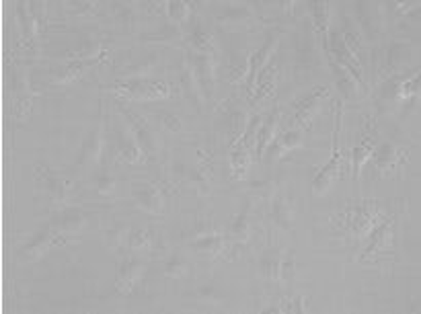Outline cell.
I'll list each match as a JSON object with an SVG mask.
<instances>
[{
	"label": "cell",
	"instance_id": "cell-7",
	"mask_svg": "<svg viewBox=\"0 0 421 314\" xmlns=\"http://www.w3.org/2000/svg\"><path fill=\"white\" fill-rule=\"evenodd\" d=\"M132 197L136 201V206L152 214V216H160L165 214V197L160 193V189H156L152 183L146 181H134L132 185Z\"/></svg>",
	"mask_w": 421,
	"mask_h": 314
},
{
	"label": "cell",
	"instance_id": "cell-41",
	"mask_svg": "<svg viewBox=\"0 0 421 314\" xmlns=\"http://www.w3.org/2000/svg\"><path fill=\"white\" fill-rule=\"evenodd\" d=\"M249 8L247 6H231L220 15V23H236V21H245L249 19Z\"/></svg>",
	"mask_w": 421,
	"mask_h": 314
},
{
	"label": "cell",
	"instance_id": "cell-22",
	"mask_svg": "<svg viewBox=\"0 0 421 314\" xmlns=\"http://www.w3.org/2000/svg\"><path fill=\"white\" fill-rule=\"evenodd\" d=\"M212 60H214L212 53H197V56L191 60V64H193V68H195V74H197V78H199V83H201L204 92L210 90V87L214 85V62H212Z\"/></svg>",
	"mask_w": 421,
	"mask_h": 314
},
{
	"label": "cell",
	"instance_id": "cell-40",
	"mask_svg": "<svg viewBox=\"0 0 421 314\" xmlns=\"http://www.w3.org/2000/svg\"><path fill=\"white\" fill-rule=\"evenodd\" d=\"M128 236H130V228L126 224H117L115 228H111L109 232H107V245L109 247H113V249H117V247H122L126 240H128Z\"/></svg>",
	"mask_w": 421,
	"mask_h": 314
},
{
	"label": "cell",
	"instance_id": "cell-26",
	"mask_svg": "<svg viewBox=\"0 0 421 314\" xmlns=\"http://www.w3.org/2000/svg\"><path fill=\"white\" fill-rule=\"evenodd\" d=\"M251 214H253L251 201H247V204L242 206V210L236 214V218L233 220V226H231L233 236L236 240H247V236H249V232H251Z\"/></svg>",
	"mask_w": 421,
	"mask_h": 314
},
{
	"label": "cell",
	"instance_id": "cell-31",
	"mask_svg": "<svg viewBox=\"0 0 421 314\" xmlns=\"http://www.w3.org/2000/svg\"><path fill=\"white\" fill-rule=\"evenodd\" d=\"M128 247H130L132 253H146V251H150V247H152V234H150V230H144V228L132 230L130 236H128Z\"/></svg>",
	"mask_w": 421,
	"mask_h": 314
},
{
	"label": "cell",
	"instance_id": "cell-39",
	"mask_svg": "<svg viewBox=\"0 0 421 314\" xmlns=\"http://www.w3.org/2000/svg\"><path fill=\"white\" fill-rule=\"evenodd\" d=\"M165 6H167V13H169V17H171L173 23H183V21L188 19L189 15L188 2H183V0H171V2H167Z\"/></svg>",
	"mask_w": 421,
	"mask_h": 314
},
{
	"label": "cell",
	"instance_id": "cell-20",
	"mask_svg": "<svg viewBox=\"0 0 421 314\" xmlns=\"http://www.w3.org/2000/svg\"><path fill=\"white\" fill-rule=\"evenodd\" d=\"M181 83H183V90L191 99V103L201 111L204 109V97H206V92L201 89V83H199V78L195 74V68H193V64H191L189 58L188 62H185V66H183V70H181Z\"/></svg>",
	"mask_w": 421,
	"mask_h": 314
},
{
	"label": "cell",
	"instance_id": "cell-29",
	"mask_svg": "<svg viewBox=\"0 0 421 314\" xmlns=\"http://www.w3.org/2000/svg\"><path fill=\"white\" fill-rule=\"evenodd\" d=\"M411 58V47L407 44H393L386 53V68L388 70H399L401 66L407 64Z\"/></svg>",
	"mask_w": 421,
	"mask_h": 314
},
{
	"label": "cell",
	"instance_id": "cell-38",
	"mask_svg": "<svg viewBox=\"0 0 421 314\" xmlns=\"http://www.w3.org/2000/svg\"><path fill=\"white\" fill-rule=\"evenodd\" d=\"M245 76H249V60L242 53H234L233 64H231V81H242Z\"/></svg>",
	"mask_w": 421,
	"mask_h": 314
},
{
	"label": "cell",
	"instance_id": "cell-21",
	"mask_svg": "<svg viewBox=\"0 0 421 314\" xmlns=\"http://www.w3.org/2000/svg\"><path fill=\"white\" fill-rule=\"evenodd\" d=\"M331 66H333V72H335L337 87H339L341 92H345V97H347V99L358 97V94H360V89L366 90V87H364L362 83H358L349 70H345L343 66H339V64H337V62H333V60H331Z\"/></svg>",
	"mask_w": 421,
	"mask_h": 314
},
{
	"label": "cell",
	"instance_id": "cell-23",
	"mask_svg": "<svg viewBox=\"0 0 421 314\" xmlns=\"http://www.w3.org/2000/svg\"><path fill=\"white\" fill-rule=\"evenodd\" d=\"M94 60H74V62H68L66 66H62V68H58L56 72H53V83L56 85H68V83H72V81H76L91 64H93Z\"/></svg>",
	"mask_w": 421,
	"mask_h": 314
},
{
	"label": "cell",
	"instance_id": "cell-30",
	"mask_svg": "<svg viewBox=\"0 0 421 314\" xmlns=\"http://www.w3.org/2000/svg\"><path fill=\"white\" fill-rule=\"evenodd\" d=\"M281 261L283 255L281 251H270L261 257V273L270 279H280L281 273Z\"/></svg>",
	"mask_w": 421,
	"mask_h": 314
},
{
	"label": "cell",
	"instance_id": "cell-6",
	"mask_svg": "<svg viewBox=\"0 0 421 314\" xmlns=\"http://www.w3.org/2000/svg\"><path fill=\"white\" fill-rule=\"evenodd\" d=\"M327 87H315V89L308 90L302 99L296 101V105H294V109H296L294 111V119H296V124H298L300 130H304L315 119V115L321 111V107L327 101Z\"/></svg>",
	"mask_w": 421,
	"mask_h": 314
},
{
	"label": "cell",
	"instance_id": "cell-2",
	"mask_svg": "<svg viewBox=\"0 0 421 314\" xmlns=\"http://www.w3.org/2000/svg\"><path fill=\"white\" fill-rule=\"evenodd\" d=\"M339 134H341V111L337 107L335 111V128H333V150H331V158L329 163L319 171V175L313 181V191L315 195H323L331 189V185L339 177L341 171V142H339Z\"/></svg>",
	"mask_w": 421,
	"mask_h": 314
},
{
	"label": "cell",
	"instance_id": "cell-5",
	"mask_svg": "<svg viewBox=\"0 0 421 314\" xmlns=\"http://www.w3.org/2000/svg\"><path fill=\"white\" fill-rule=\"evenodd\" d=\"M329 53H331V60H333V62H337L339 66H343L345 70H349V72L354 74V78L364 85V68H362V62H360V58L347 47V44L343 42V38H341L339 31L331 33Z\"/></svg>",
	"mask_w": 421,
	"mask_h": 314
},
{
	"label": "cell",
	"instance_id": "cell-36",
	"mask_svg": "<svg viewBox=\"0 0 421 314\" xmlns=\"http://www.w3.org/2000/svg\"><path fill=\"white\" fill-rule=\"evenodd\" d=\"M311 13H313L317 31L323 33L329 25V2H313L311 4Z\"/></svg>",
	"mask_w": 421,
	"mask_h": 314
},
{
	"label": "cell",
	"instance_id": "cell-17",
	"mask_svg": "<svg viewBox=\"0 0 421 314\" xmlns=\"http://www.w3.org/2000/svg\"><path fill=\"white\" fill-rule=\"evenodd\" d=\"M87 226H89V216H87L85 212L70 210V212H64V214L53 222V232H56V238L62 240V236L79 234V232H83Z\"/></svg>",
	"mask_w": 421,
	"mask_h": 314
},
{
	"label": "cell",
	"instance_id": "cell-19",
	"mask_svg": "<svg viewBox=\"0 0 421 314\" xmlns=\"http://www.w3.org/2000/svg\"><path fill=\"white\" fill-rule=\"evenodd\" d=\"M280 111H272L267 115L265 122H261V128H259V134H257V142H255V156H263V152L267 150V146L276 140L278 135V128H280Z\"/></svg>",
	"mask_w": 421,
	"mask_h": 314
},
{
	"label": "cell",
	"instance_id": "cell-15",
	"mask_svg": "<svg viewBox=\"0 0 421 314\" xmlns=\"http://www.w3.org/2000/svg\"><path fill=\"white\" fill-rule=\"evenodd\" d=\"M393 236H395V218H386L372 230V240L364 253V257H374L393 247Z\"/></svg>",
	"mask_w": 421,
	"mask_h": 314
},
{
	"label": "cell",
	"instance_id": "cell-35",
	"mask_svg": "<svg viewBox=\"0 0 421 314\" xmlns=\"http://www.w3.org/2000/svg\"><path fill=\"white\" fill-rule=\"evenodd\" d=\"M212 35L201 27V25H195L193 31H191V45L199 51V53H210L212 51Z\"/></svg>",
	"mask_w": 421,
	"mask_h": 314
},
{
	"label": "cell",
	"instance_id": "cell-3",
	"mask_svg": "<svg viewBox=\"0 0 421 314\" xmlns=\"http://www.w3.org/2000/svg\"><path fill=\"white\" fill-rule=\"evenodd\" d=\"M119 113H122V117L128 122V126L132 128V132L134 135L138 138V142H140L142 150L146 152V156H152V158H156L158 154H160V148H163V142H160V138L158 134L152 130V126L140 117L138 113H134V111H130L128 107H119Z\"/></svg>",
	"mask_w": 421,
	"mask_h": 314
},
{
	"label": "cell",
	"instance_id": "cell-4",
	"mask_svg": "<svg viewBox=\"0 0 421 314\" xmlns=\"http://www.w3.org/2000/svg\"><path fill=\"white\" fill-rule=\"evenodd\" d=\"M115 92L130 101H158L171 94V87L158 81H130L115 85Z\"/></svg>",
	"mask_w": 421,
	"mask_h": 314
},
{
	"label": "cell",
	"instance_id": "cell-32",
	"mask_svg": "<svg viewBox=\"0 0 421 314\" xmlns=\"http://www.w3.org/2000/svg\"><path fill=\"white\" fill-rule=\"evenodd\" d=\"M44 181H46V189L49 199L56 201V204H62V201L66 199V183L60 179V177H56L53 173H49V171L44 175Z\"/></svg>",
	"mask_w": 421,
	"mask_h": 314
},
{
	"label": "cell",
	"instance_id": "cell-18",
	"mask_svg": "<svg viewBox=\"0 0 421 314\" xmlns=\"http://www.w3.org/2000/svg\"><path fill=\"white\" fill-rule=\"evenodd\" d=\"M251 156L253 150H249L240 140L231 142V152H229V163H231V173L233 179H245L251 167Z\"/></svg>",
	"mask_w": 421,
	"mask_h": 314
},
{
	"label": "cell",
	"instance_id": "cell-12",
	"mask_svg": "<svg viewBox=\"0 0 421 314\" xmlns=\"http://www.w3.org/2000/svg\"><path fill=\"white\" fill-rule=\"evenodd\" d=\"M278 42H280L278 33H276V31H270L267 38H265V42L261 45V49H257V53L249 60V87H251V90L255 87L257 78L261 76V72H263L267 60L274 56V51H276V47H278Z\"/></svg>",
	"mask_w": 421,
	"mask_h": 314
},
{
	"label": "cell",
	"instance_id": "cell-42",
	"mask_svg": "<svg viewBox=\"0 0 421 314\" xmlns=\"http://www.w3.org/2000/svg\"><path fill=\"white\" fill-rule=\"evenodd\" d=\"M156 117H158L160 126H163L165 130H169V132H181V130H183L181 119H179L177 115H173V113H158Z\"/></svg>",
	"mask_w": 421,
	"mask_h": 314
},
{
	"label": "cell",
	"instance_id": "cell-8",
	"mask_svg": "<svg viewBox=\"0 0 421 314\" xmlns=\"http://www.w3.org/2000/svg\"><path fill=\"white\" fill-rule=\"evenodd\" d=\"M115 138H117V152H119V156H122L126 163L138 165V163L144 160L146 152L142 150L138 138L134 135L132 128L128 126L126 119H124L122 124H117V128H115Z\"/></svg>",
	"mask_w": 421,
	"mask_h": 314
},
{
	"label": "cell",
	"instance_id": "cell-25",
	"mask_svg": "<svg viewBox=\"0 0 421 314\" xmlns=\"http://www.w3.org/2000/svg\"><path fill=\"white\" fill-rule=\"evenodd\" d=\"M158 66V53H148L142 60H138L136 66H130L122 72L124 78L130 81H146V76H150L154 72V68Z\"/></svg>",
	"mask_w": 421,
	"mask_h": 314
},
{
	"label": "cell",
	"instance_id": "cell-33",
	"mask_svg": "<svg viewBox=\"0 0 421 314\" xmlns=\"http://www.w3.org/2000/svg\"><path fill=\"white\" fill-rule=\"evenodd\" d=\"M358 15H360V25L364 27L368 38H374L376 29H378V13L368 10V2H362V4H358Z\"/></svg>",
	"mask_w": 421,
	"mask_h": 314
},
{
	"label": "cell",
	"instance_id": "cell-13",
	"mask_svg": "<svg viewBox=\"0 0 421 314\" xmlns=\"http://www.w3.org/2000/svg\"><path fill=\"white\" fill-rule=\"evenodd\" d=\"M372 156H374L376 169L380 173H384V175H390L405 160L407 150H401V148H397L393 144H380V146H376Z\"/></svg>",
	"mask_w": 421,
	"mask_h": 314
},
{
	"label": "cell",
	"instance_id": "cell-27",
	"mask_svg": "<svg viewBox=\"0 0 421 314\" xmlns=\"http://www.w3.org/2000/svg\"><path fill=\"white\" fill-rule=\"evenodd\" d=\"M33 8H35V4H27V2L19 4V19H21V27H23L27 38H33L38 33V27H40L38 13Z\"/></svg>",
	"mask_w": 421,
	"mask_h": 314
},
{
	"label": "cell",
	"instance_id": "cell-14",
	"mask_svg": "<svg viewBox=\"0 0 421 314\" xmlns=\"http://www.w3.org/2000/svg\"><path fill=\"white\" fill-rule=\"evenodd\" d=\"M146 273V263L142 259H130L122 265V270L117 273V279H115V288L119 294H130L136 283L140 281Z\"/></svg>",
	"mask_w": 421,
	"mask_h": 314
},
{
	"label": "cell",
	"instance_id": "cell-24",
	"mask_svg": "<svg viewBox=\"0 0 421 314\" xmlns=\"http://www.w3.org/2000/svg\"><path fill=\"white\" fill-rule=\"evenodd\" d=\"M272 218L276 226H280L283 230H290L294 224V210L292 204L288 201L286 195H276L274 204H272Z\"/></svg>",
	"mask_w": 421,
	"mask_h": 314
},
{
	"label": "cell",
	"instance_id": "cell-16",
	"mask_svg": "<svg viewBox=\"0 0 421 314\" xmlns=\"http://www.w3.org/2000/svg\"><path fill=\"white\" fill-rule=\"evenodd\" d=\"M56 240H58V238H56L53 228L42 230V232H38V234L21 249L19 257H21L23 261H38V259H42V257L46 255L47 251H49V247H51Z\"/></svg>",
	"mask_w": 421,
	"mask_h": 314
},
{
	"label": "cell",
	"instance_id": "cell-43",
	"mask_svg": "<svg viewBox=\"0 0 421 314\" xmlns=\"http://www.w3.org/2000/svg\"><path fill=\"white\" fill-rule=\"evenodd\" d=\"M197 296H199V300L206 302V304H218V302L222 300L220 292H218L214 286H201L199 292H197Z\"/></svg>",
	"mask_w": 421,
	"mask_h": 314
},
{
	"label": "cell",
	"instance_id": "cell-11",
	"mask_svg": "<svg viewBox=\"0 0 421 314\" xmlns=\"http://www.w3.org/2000/svg\"><path fill=\"white\" fill-rule=\"evenodd\" d=\"M103 146H105V128L103 124H97L91 134L87 135L83 148H81V156H79V167L81 169H91L99 163L101 154H103Z\"/></svg>",
	"mask_w": 421,
	"mask_h": 314
},
{
	"label": "cell",
	"instance_id": "cell-37",
	"mask_svg": "<svg viewBox=\"0 0 421 314\" xmlns=\"http://www.w3.org/2000/svg\"><path fill=\"white\" fill-rule=\"evenodd\" d=\"M94 191L99 195H113L115 193V179L109 171H101L94 177Z\"/></svg>",
	"mask_w": 421,
	"mask_h": 314
},
{
	"label": "cell",
	"instance_id": "cell-34",
	"mask_svg": "<svg viewBox=\"0 0 421 314\" xmlns=\"http://www.w3.org/2000/svg\"><path fill=\"white\" fill-rule=\"evenodd\" d=\"M188 273H189V263L185 257L175 255V257H171V259L167 261V265H165V275L171 277V279H181V277H185Z\"/></svg>",
	"mask_w": 421,
	"mask_h": 314
},
{
	"label": "cell",
	"instance_id": "cell-28",
	"mask_svg": "<svg viewBox=\"0 0 421 314\" xmlns=\"http://www.w3.org/2000/svg\"><path fill=\"white\" fill-rule=\"evenodd\" d=\"M224 247V238L220 236V232H214V234H206V236H199L195 238L193 242V249L197 253H204V255H218Z\"/></svg>",
	"mask_w": 421,
	"mask_h": 314
},
{
	"label": "cell",
	"instance_id": "cell-44",
	"mask_svg": "<svg viewBox=\"0 0 421 314\" xmlns=\"http://www.w3.org/2000/svg\"><path fill=\"white\" fill-rule=\"evenodd\" d=\"M179 38V31H177V27H165L160 33H156V35H146L144 40H156V42H165V44H171V42H175Z\"/></svg>",
	"mask_w": 421,
	"mask_h": 314
},
{
	"label": "cell",
	"instance_id": "cell-10",
	"mask_svg": "<svg viewBox=\"0 0 421 314\" xmlns=\"http://www.w3.org/2000/svg\"><path fill=\"white\" fill-rule=\"evenodd\" d=\"M302 144V130L294 128V130H286L280 135H276V140L267 146V150L263 152V160L265 163H276L281 160L288 152H292L294 148H298Z\"/></svg>",
	"mask_w": 421,
	"mask_h": 314
},
{
	"label": "cell",
	"instance_id": "cell-9",
	"mask_svg": "<svg viewBox=\"0 0 421 314\" xmlns=\"http://www.w3.org/2000/svg\"><path fill=\"white\" fill-rule=\"evenodd\" d=\"M376 146H378V132H376L372 119L366 117V119H364V126H362L360 146H356L354 152H352V156H354V173H356V175L360 173L362 165H364L368 158H372Z\"/></svg>",
	"mask_w": 421,
	"mask_h": 314
},
{
	"label": "cell",
	"instance_id": "cell-1",
	"mask_svg": "<svg viewBox=\"0 0 421 314\" xmlns=\"http://www.w3.org/2000/svg\"><path fill=\"white\" fill-rule=\"evenodd\" d=\"M341 228L352 234V236H364L368 232L374 230L378 222V210H376L374 201H358L354 206H349L341 216H339Z\"/></svg>",
	"mask_w": 421,
	"mask_h": 314
}]
</instances>
